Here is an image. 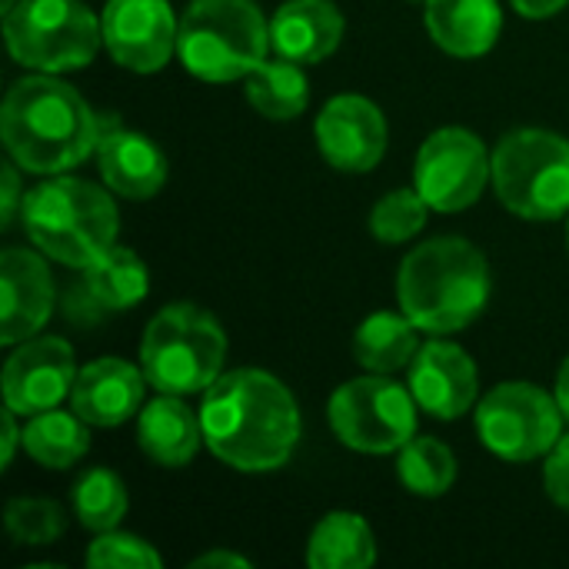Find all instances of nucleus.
Masks as SVG:
<instances>
[{"label": "nucleus", "mask_w": 569, "mask_h": 569, "mask_svg": "<svg viewBox=\"0 0 569 569\" xmlns=\"http://www.w3.org/2000/svg\"><path fill=\"white\" fill-rule=\"evenodd\" d=\"M0 137L20 170L57 177L97 153L103 113H93L70 83L57 80V73H33L7 90Z\"/></svg>", "instance_id": "2"}, {"label": "nucleus", "mask_w": 569, "mask_h": 569, "mask_svg": "<svg viewBox=\"0 0 569 569\" xmlns=\"http://www.w3.org/2000/svg\"><path fill=\"white\" fill-rule=\"evenodd\" d=\"M147 373L120 357H100L77 370L70 390V410L80 413L90 427H120L143 403Z\"/></svg>", "instance_id": "17"}, {"label": "nucleus", "mask_w": 569, "mask_h": 569, "mask_svg": "<svg viewBox=\"0 0 569 569\" xmlns=\"http://www.w3.org/2000/svg\"><path fill=\"white\" fill-rule=\"evenodd\" d=\"M97 167L103 183L127 200H150L167 180V157L160 147L143 133L123 130L117 117H103Z\"/></svg>", "instance_id": "18"}, {"label": "nucleus", "mask_w": 569, "mask_h": 569, "mask_svg": "<svg viewBox=\"0 0 569 569\" xmlns=\"http://www.w3.org/2000/svg\"><path fill=\"white\" fill-rule=\"evenodd\" d=\"M427 210H430V203L417 193V187L393 190V193L380 197V203L370 210V233L380 243H403L423 230Z\"/></svg>", "instance_id": "30"}, {"label": "nucleus", "mask_w": 569, "mask_h": 569, "mask_svg": "<svg viewBox=\"0 0 569 569\" xmlns=\"http://www.w3.org/2000/svg\"><path fill=\"white\" fill-rule=\"evenodd\" d=\"M490 177L493 157H487L483 140L463 127L430 133L413 163L417 193L440 213H457L477 203Z\"/></svg>", "instance_id": "11"}, {"label": "nucleus", "mask_w": 569, "mask_h": 569, "mask_svg": "<svg viewBox=\"0 0 569 569\" xmlns=\"http://www.w3.org/2000/svg\"><path fill=\"white\" fill-rule=\"evenodd\" d=\"M557 403H560L563 417H567V420H569V357H567V360H563L560 373H557Z\"/></svg>", "instance_id": "37"}, {"label": "nucleus", "mask_w": 569, "mask_h": 569, "mask_svg": "<svg viewBox=\"0 0 569 569\" xmlns=\"http://www.w3.org/2000/svg\"><path fill=\"white\" fill-rule=\"evenodd\" d=\"M70 503L83 530L107 533V530H117V523L127 517V487L113 470L93 467L73 483Z\"/></svg>", "instance_id": "28"}, {"label": "nucleus", "mask_w": 569, "mask_h": 569, "mask_svg": "<svg viewBox=\"0 0 569 569\" xmlns=\"http://www.w3.org/2000/svg\"><path fill=\"white\" fill-rule=\"evenodd\" d=\"M313 133H317V147L323 160L343 173H367L387 153L383 110L360 93L333 97L320 110Z\"/></svg>", "instance_id": "14"}, {"label": "nucleus", "mask_w": 569, "mask_h": 569, "mask_svg": "<svg viewBox=\"0 0 569 569\" xmlns=\"http://www.w3.org/2000/svg\"><path fill=\"white\" fill-rule=\"evenodd\" d=\"M427 30L453 57L487 53L503 27V10L497 0H427Z\"/></svg>", "instance_id": "21"}, {"label": "nucleus", "mask_w": 569, "mask_h": 569, "mask_svg": "<svg viewBox=\"0 0 569 569\" xmlns=\"http://www.w3.org/2000/svg\"><path fill=\"white\" fill-rule=\"evenodd\" d=\"M410 393L437 420H457L467 410H473L480 393V373L473 357L443 340L433 337L420 343L417 357L410 360Z\"/></svg>", "instance_id": "15"}, {"label": "nucleus", "mask_w": 569, "mask_h": 569, "mask_svg": "<svg viewBox=\"0 0 569 569\" xmlns=\"http://www.w3.org/2000/svg\"><path fill=\"white\" fill-rule=\"evenodd\" d=\"M223 327L193 303L163 307L143 330L140 367L157 393H203L223 367Z\"/></svg>", "instance_id": "6"}, {"label": "nucleus", "mask_w": 569, "mask_h": 569, "mask_svg": "<svg viewBox=\"0 0 569 569\" xmlns=\"http://www.w3.org/2000/svg\"><path fill=\"white\" fill-rule=\"evenodd\" d=\"M207 450L243 473L283 467L300 440V410L293 393L267 370L220 373L200 403Z\"/></svg>", "instance_id": "1"}, {"label": "nucleus", "mask_w": 569, "mask_h": 569, "mask_svg": "<svg viewBox=\"0 0 569 569\" xmlns=\"http://www.w3.org/2000/svg\"><path fill=\"white\" fill-rule=\"evenodd\" d=\"M307 563L313 569H367L377 563V540L363 517L327 513L307 543Z\"/></svg>", "instance_id": "22"}, {"label": "nucleus", "mask_w": 569, "mask_h": 569, "mask_svg": "<svg viewBox=\"0 0 569 569\" xmlns=\"http://www.w3.org/2000/svg\"><path fill=\"white\" fill-rule=\"evenodd\" d=\"M137 440L153 463L187 467L203 443L200 413H193L177 393H160L140 410Z\"/></svg>", "instance_id": "20"}, {"label": "nucleus", "mask_w": 569, "mask_h": 569, "mask_svg": "<svg viewBox=\"0 0 569 569\" xmlns=\"http://www.w3.org/2000/svg\"><path fill=\"white\" fill-rule=\"evenodd\" d=\"M17 417H20V413H13L10 407H3V457H0V460H3V463H0L3 470L13 463L17 443H23V430H17Z\"/></svg>", "instance_id": "35"}, {"label": "nucleus", "mask_w": 569, "mask_h": 569, "mask_svg": "<svg viewBox=\"0 0 569 569\" xmlns=\"http://www.w3.org/2000/svg\"><path fill=\"white\" fill-rule=\"evenodd\" d=\"M397 477L417 497H443L457 480V457L433 437H413L400 447Z\"/></svg>", "instance_id": "27"}, {"label": "nucleus", "mask_w": 569, "mask_h": 569, "mask_svg": "<svg viewBox=\"0 0 569 569\" xmlns=\"http://www.w3.org/2000/svg\"><path fill=\"white\" fill-rule=\"evenodd\" d=\"M90 423L80 413L43 410L23 427V450L47 470H67L90 450Z\"/></svg>", "instance_id": "25"}, {"label": "nucleus", "mask_w": 569, "mask_h": 569, "mask_svg": "<svg viewBox=\"0 0 569 569\" xmlns=\"http://www.w3.org/2000/svg\"><path fill=\"white\" fill-rule=\"evenodd\" d=\"M73 380L77 360L70 343L60 337H30L3 363V403L20 417H33L70 397Z\"/></svg>", "instance_id": "13"}, {"label": "nucleus", "mask_w": 569, "mask_h": 569, "mask_svg": "<svg viewBox=\"0 0 569 569\" xmlns=\"http://www.w3.org/2000/svg\"><path fill=\"white\" fill-rule=\"evenodd\" d=\"M107 53L133 73H157L177 53L180 20L170 0H107L100 17Z\"/></svg>", "instance_id": "12"}, {"label": "nucleus", "mask_w": 569, "mask_h": 569, "mask_svg": "<svg viewBox=\"0 0 569 569\" xmlns=\"http://www.w3.org/2000/svg\"><path fill=\"white\" fill-rule=\"evenodd\" d=\"M547 493L557 507L569 510V433L557 440V447L547 453V470H543Z\"/></svg>", "instance_id": "32"}, {"label": "nucleus", "mask_w": 569, "mask_h": 569, "mask_svg": "<svg viewBox=\"0 0 569 569\" xmlns=\"http://www.w3.org/2000/svg\"><path fill=\"white\" fill-rule=\"evenodd\" d=\"M3 527L10 533V540L20 543V547H47V543H53L63 533L67 517H63V510L53 500L17 497L3 510Z\"/></svg>", "instance_id": "29"}, {"label": "nucleus", "mask_w": 569, "mask_h": 569, "mask_svg": "<svg viewBox=\"0 0 569 569\" xmlns=\"http://www.w3.org/2000/svg\"><path fill=\"white\" fill-rule=\"evenodd\" d=\"M417 400L387 373L357 377L330 397L337 440L360 453H393L417 437Z\"/></svg>", "instance_id": "9"}, {"label": "nucleus", "mask_w": 569, "mask_h": 569, "mask_svg": "<svg viewBox=\"0 0 569 569\" xmlns=\"http://www.w3.org/2000/svg\"><path fill=\"white\" fill-rule=\"evenodd\" d=\"M397 300L430 337L467 330L490 300L487 257L463 237H433L403 257Z\"/></svg>", "instance_id": "3"}, {"label": "nucleus", "mask_w": 569, "mask_h": 569, "mask_svg": "<svg viewBox=\"0 0 569 569\" xmlns=\"http://www.w3.org/2000/svg\"><path fill=\"white\" fill-rule=\"evenodd\" d=\"M420 350V327L407 313L380 310L367 317L353 337V357L370 373H397Z\"/></svg>", "instance_id": "23"}, {"label": "nucleus", "mask_w": 569, "mask_h": 569, "mask_svg": "<svg viewBox=\"0 0 569 569\" xmlns=\"http://www.w3.org/2000/svg\"><path fill=\"white\" fill-rule=\"evenodd\" d=\"M493 190L523 220H560L569 213V140L523 127L493 150Z\"/></svg>", "instance_id": "7"}, {"label": "nucleus", "mask_w": 569, "mask_h": 569, "mask_svg": "<svg viewBox=\"0 0 569 569\" xmlns=\"http://www.w3.org/2000/svg\"><path fill=\"white\" fill-rule=\"evenodd\" d=\"M13 3H17V0H3V10H10Z\"/></svg>", "instance_id": "38"}, {"label": "nucleus", "mask_w": 569, "mask_h": 569, "mask_svg": "<svg viewBox=\"0 0 569 569\" xmlns=\"http://www.w3.org/2000/svg\"><path fill=\"white\" fill-rule=\"evenodd\" d=\"M87 563L93 569H160L163 560L160 553L143 543L140 537H130V533H100L90 550H87Z\"/></svg>", "instance_id": "31"}, {"label": "nucleus", "mask_w": 569, "mask_h": 569, "mask_svg": "<svg viewBox=\"0 0 569 569\" xmlns=\"http://www.w3.org/2000/svg\"><path fill=\"white\" fill-rule=\"evenodd\" d=\"M53 313V280L33 250L7 247L0 253V343L13 347L43 330Z\"/></svg>", "instance_id": "16"}, {"label": "nucleus", "mask_w": 569, "mask_h": 569, "mask_svg": "<svg viewBox=\"0 0 569 569\" xmlns=\"http://www.w3.org/2000/svg\"><path fill=\"white\" fill-rule=\"evenodd\" d=\"M247 97L267 120H297L310 103V83L293 60H263L247 73Z\"/></svg>", "instance_id": "26"}, {"label": "nucleus", "mask_w": 569, "mask_h": 569, "mask_svg": "<svg viewBox=\"0 0 569 569\" xmlns=\"http://www.w3.org/2000/svg\"><path fill=\"white\" fill-rule=\"evenodd\" d=\"M147 290H150V277L143 260L117 243L83 270V297L107 313L137 307L147 297Z\"/></svg>", "instance_id": "24"}, {"label": "nucleus", "mask_w": 569, "mask_h": 569, "mask_svg": "<svg viewBox=\"0 0 569 569\" xmlns=\"http://www.w3.org/2000/svg\"><path fill=\"white\" fill-rule=\"evenodd\" d=\"M270 27L253 0H193L180 17L177 57L210 83L247 80L267 60Z\"/></svg>", "instance_id": "5"}, {"label": "nucleus", "mask_w": 569, "mask_h": 569, "mask_svg": "<svg viewBox=\"0 0 569 569\" xmlns=\"http://www.w3.org/2000/svg\"><path fill=\"white\" fill-rule=\"evenodd\" d=\"M563 427V410L557 393L513 380L493 387L477 407V430L487 450L510 463H527L557 447Z\"/></svg>", "instance_id": "10"}, {"label": "nucleus", "mask_w": 569, "mask_h": 569, "mask_svg": "<svg viewBox=\"0 0 569 569\" xmlns=\"http://www.w3.org/2000/svg\"><path fill=\"white\" fill-rule=\"evenodd\" d=\"M510 3H513V10H517L520 17H527V20H547V17H553V13H560L569 0H510Z\"/></svg>", "instance_id": "34"}, {"label": "nucleus", "mask_w": 569, "mask_h": 569, "mask_svg": "<svg viewBox=\"0 0 569 569\" xmlns=\"http://www.w3.org/2000/svg\"><path fill=\"white\" fill-rule=\"evenodd\" d=\"M23 197L20 193V173H17V163H3V193H0V227L7 230L17 217V210L23 207Z\"/></svg>", "instance_id": "33"}, {"label": "nucleus", "mask_w": 569, "mask_h": 569, "mask_svg": "<svg viewBox=\"0 0 569 569\" xmlns=\"http://www.w3.org/2000/svg\"><path fill=\"white\" fill-rule=\"evenodd\" d=\"M343 13L333 0H287L270 20V47L293 63H320L343 40Z\"/></svg>", "instance_id": "19"}, {"label": "nucleus", "mask_w": 569, "mask_h": 569, "mask_svg": "<svg viewBox=\"0 0 569 569\" xmlns=\"http://www.w3.org/2000/svg\"><path fill=\"white\" fill-rule=\"evenodd\" d=\"M423 3H427V0H423Z\"/></svg>", "instance_id": "40"}, {"label": "nucleus", "mask_w": 569, "mask_h": 569, "mask_svg": "<svg viewBox=\"0 0 569 569\" xmlns=\"http://www.w3.org/2000/svg\"><path fill=\"white\" fill-rule=\"evenodd\" d=\"M567 243H569V223H567Z\"/></svg>", "instance_id": "39"}, {"label": "nucleus", "mask_w": 569, "mask_h": 569, "mask_svg": "<svg viewBox=\"0 0 569 569\" xmlns=\"http://www.w3.org/2000/svg\"><path fill=\"white\" fill-rule=\"evenodd\" d=\"M193 567H230V569H247L250 560H243L240 553H227V550H213V553H203L200 560H193Z\"/></svg>", "instance_id": "36"}, {"label": "nucleus", "mask_w": 569, "mask_h": 569, "mask_svg": "<svg viewBox=\"0 0 569 569\" xmlns=\"http://www.w3.org/2000/svg\"><path fill=\"white\" fill-rule=\"evenodd\" d=\"M20 223L43 257L73 270H87L93 260H100L117 243L120 230L117 203L107 197V190L63 173L23 197Z\"/></svg>", "instance_id": "4"}, {"label": "nucleus", "mask_w": 569, "mask_h": 569, "mask_svg": "<svg viewBox=\"0 0 569 569\" xmlns=\"http://www.w3.org/2000/svg\"><path fill=\"white\" fill-rule=\"evenodd\" d=\"M3 37L17 63L40 73H63L97 57L103 27L80 0H17L3 10Z\"/></svg>", "instance_id": "8"}]
</instances>
